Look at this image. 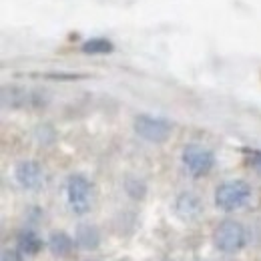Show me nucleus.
<instances>
[{"instance_id":"1","label":"nucleus","mask_w":261,"mask_h":261,"mask_svg":"<svg viewBox=\"0 0 261 261\" xmlns=\"http://www.w3.org/2000/svg\"><path fill=\"white\" fill-rule=\"evenodd\" d=\"M251 185L241 181V179H235V181H225L221 183L217 189H215V205L221 209V211H237L241 207H245L251 199Z\"/></svg>"},{"instance_id":"2","label":"nucleus","mask_w":261,"mask_h":261,"mask_svg":"<svg viewBox=\"0 0 261 261\" xmlns=\"http://www.w3.org/2000/svg\"><path fill=\"white\" fill-rule=\"evenodd\" d=\"M213 241L215 247L223 253H237L245 247L247 243V231L239 221L227 219L223 223H219V227L213 233Z\"/></svg>"},{"instance_id":"3","label":"nucleus","mask_w":261,"mask_h":261,"mask_svg":"<svg viewBox=\"0 0 261 261\" xmlns=\"http://www.w3.org/2000/svg\"><path fill=\"white\" fill-rule=\"evenodd\" d=\"M93 185L83 175H70L66 179V203L74 215H85L91 209Z\"/></svg>"},{"instance_id":"4","label":"nucleus","mask_w":261,"mask_h":261,"mask_svg":"<svg viewBox=\"0 0 261 261\" xmlns=\"http://www.w3.org/2000/svg\"><path fill=\"white\" fill-rule=\"evenodd\" d=\"M171 130H173V125L161 117L139 115L135 119V133L149 143H165L171 137Z\"/></svg>"},{"instance_id":"5","label":"nucleus","mask_w":261,"mask_h":261,"mask_svg":"<svg viewBox=\"0 0 261 261\" xmlns=\"http://www.w3.org/2000/svg\"><path fill=\"white\" fill-rule=\"evenodd\" d=\"M48 97L40 91H29V89H22V87H4L2 89V105L4 109H24V107H44Z\"/></svg>"},{"instance_id":"6","label":"nucleus","mask_w":261,"mask_h":261,"mask_svg":"<svg viewBox=\"0 0 261 261\" xmlns=\"http://www.w3.org/2000/svg\"><path fill=\"white\" fill-rule=\"evenodd\" d=\"M183 165L189 171V175L193 177H205L207 173H211L213 165H215V155L201 147V145H187L183 149Z\"/></svg>"},{"instance_id":"7","label":"nucleus","mask_w":261,"mask_h":261,"mask_svg":"<svg viewBox=\"0 0 261 261\" xmlns=\"http://www.w3.org/2000/svg\"><path fill=\"white\" fill-rule=\"evenodd\" d=\"M14 179L22 189L36 191L44 185V171L36 161H20L14 167Z\"/></svg>"},{"instance_id":"8","label":"nucleus","mask_w":261,"mask_h":261,"mask_svg":"<svg viewBox=\"0 0 261 261\" xmlns=\"http://www.w3.org/2000/svg\"><path fill=\"white\" fill-rule=\"evenodd\" d=\"M203 211V203L201 199L191 193V191H183L181 195L175 199V213L185 219V221H191V219H197Z\"/></svg>"},{"instance_id":"9","label":"nucleus","mask_w":261,"mask_h":261,"mask_svg":"<svg viewBox=\"0 0 261 261\" xmlns=\"http://www.w3.org/2000/svg\"><path fill=\"white\" fill-rule=\"evenodd\" d=\"M74 241L81 249L85 251H95L98 245H100V233L95 225L91 223H81L76 227V233H74Z\"/></svg>"},{"instance_id":"10","label":"nucleus","mask_w":261,"mask_h":261,"mask_svg":"<svg viewBox=\"0 0 261 261\" xmlns=\"http://www.w3.org/2000/svg\"><path fill=\"white\" fill-rule=\"evenodd\" d=\"M74 243L76 241L70 235H66L65 231H53L48 235V249L57 257H68L74 249Z\"/></svg>"},{"instance_id":"11","label":"nucleus","mask_w":261,"mask_h":261,"mask_svg":"<svg viewBox=\"0 0 261 261\" xmlns=\"http://www.w3.org/2000/svg\"><path fill=\"white\" fill-rule=\"evenodd\" d=\"M16 249L22 253V255H29V257H34L40 253L42 249V239L34 233L33 229H22L16 237Z\"/></svg>"},{"instance_id":"12","label":"nucleus","mask_w":261,"mask_h":261,"mask_svg":"<svg viewBox=\"0 0 261 261\" xmlns=\"http://www.w3.org/2000/svg\"><path fill=\"white\" fill-rule=\"evenodd\" d=\"M113 50V44L107 38H91L83 44V53L87 55H107Z\"/></svg>"},{"instance_id":"13","label":"nucleus","mask_w":261,"mask_h":261,"mask_svg":"<svg viewBox=\"0 0 261 261\" xmlns=\"http://www.w3.org/2000/svg\"><path fill=\"white\" fill-rule=\"evenodd\" d=\"M125 189H127V193H129L130 197H135V199H141V197L145 195V185H143L141 181H137V179H127Z\"/></svg>"},{"instance_id":"14","label":"nucleus","mask_w":261,"mask_h":261,"mask_svg":"<svg viewBox=\"0 0 261 261\" xmlns=\"http://www.w3.org/2000/svg\"><path fill=\"white\" fill-rule=\"evenodd\" d=\"M245 153H247V163H249V167L261 177V151L253 149V151H245Z\"/></svg>"},{"instance_id":"15","label":"nucleus","mask_w":261,"mask_h":261,"mask_svg":"<svg viewBox=\"0 0 261 261\" xmlns=\"http://www.w3.org/2000/svg\"><path fill=\"white\" fill-rule=\"evenodd\" d=\"M0 261H24V259H22V253L18 249H2Z\"/></svg>"}]
</instances>
